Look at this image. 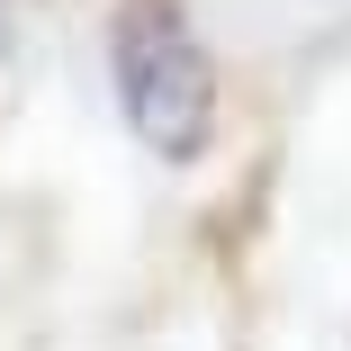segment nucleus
<instances>
[{
	"instance_id": "nucleus-1",
	"label": "nucleus",
	"mask_w": 351,
	"mask_h": 351,
	"mask_svg": "<svg viewBox=\"0 0 351 351\" xmlns=\"http://www.w3.org/2000/svg\"><path fill=\"white\" fill-rule=\"evenodd\" d=\"M108 73H117V108L145 135V154H162V162L207 154V135H217V63H207L180 0H126L108 19Z\"/></svg>"
}]
</instances>
